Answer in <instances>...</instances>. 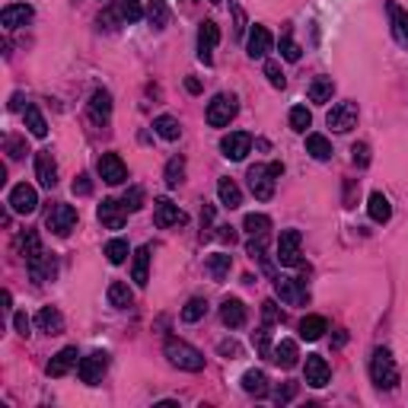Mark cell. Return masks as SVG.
<instances>
[{
  "label": "cell",
  "instance_id": "63",
  "mask_svg": "<svg viewBox=\"0 0 408 408\" xmlns=\"http://www.w3.org/2000/svg\"><path fill=\"white\" fill-rule=\"evenodd\" d=\"M10 108H23V96H19V93L13 96V99H10Z\"/></svg>",
  "mask_w": 408,
  "mask_h": 408
},
{
  "label": "cell",
  "instance_id": "9",
  "mask_svg": "<svg viewBox=\"0 0 408 408\" xmlns=\"http://www.w3.org/2000/svg\"><path fill=\"white\" fill-rule=\"evenodd\" d=\"M7 204H10V211H13V214H32V211L39 208V195H35L32 185L19 182V185H13V188H10Z\"/></svg>",
  "mask_w": 408,
  "mask_h": 408
},
{
  "label": "cell",
  "instance_id": "59",
  "mask_svg": "<svg viewBox=\"0 0 408 408\" xmlns=\"http://www.w3.org/2000/svg\"><path fill=\"white\" fill-rule=\"evenodd\" d=\"M211 220H214V208H211V204H204V211H201V236H208Z\"/></svg>",
  "mask_w": 408,
  "mask_h": 408
},
{
  "label": "cell",
  "instance_id": "33",
  "mask_svg": "<svg viewBox=\"0 0 408 408\" xmlns=\"http://www.w3.org/2000/svg\"><path fill=\"white\" fill-rule=\"evenodd\" d=\"M108 303H112L115 309H128L134 303L131 287H128V284H122V281H112V284H108Z\"/></svg>",
  "mask_w": 408,
  "mask_h": 408
},
{
  "label": "cell",
  "instance_id": "42",
  "mask_svg": "<svg viewBox=\"0 0 408 408\" xmlns=\"http://www.w3.org/2000/svg\"><path fill=\"white\" fill-rule=\"evenodd\" d=\"M118 13H122L125 23H141L147 10L141 7V0H118Z\"/></svg>",
  "mask_w": 408,
  "mask_h": 408
},
{
  "label": "cell",
  "instance_id": "1",
  "mask_svg": "<svg viewBox=\"0 0 408 408\" xmlns=\"http://www.w3.org/2000/svg\"><path fill=\"white\" fill-rule=\"evenodd\" d=\"M163 351H166L169 364L179 367V370H188V373H201L204 370V354L198 348H192L188 342H182V338H169Z\"/></svg>",
  "mask_w": 408,
  "mask_h": 408
},
{
  "label": "cell",
  "instance_id": "24",
  "mask_svg": "<svg viewBox=\"0 0 408 408\" xmlns=\"http://www.w3.org/2000/svg\"><path fill=\"white\" fill-rule=\"evenodd\" d=\"M29 19H32V7H26V3H10V7H3V13H0L3 29H19V26H26Z\"/></svg>",
  "mask_w": 408,
  "mask_h": 408
},
{
  "label": "cell",
  "instance_id": "50",
  "mask_svg": "<svg viewBox=\"0 0 408 408\" xmlns=\"http://www.w3.org/2000/svg\"><path fill=\"white\" fill-rule=\"evenodd\" d=\"M265 77H268V84L275 86V90H284V74H281V64L278 61H265Z\"/></svg>",
  "mask_w": 408,
  "mask_h": 408
},
{
  "label": "cell",
  "instance_id": "12",
  "mask_svg": "<svg viewBox=\"0 0 408 408\" xmlns=\"http://www.w3.org/2000/svg\"><path fill=\"white\" fill-rule=\"evenodd\" d=\"M249 147H252V137L246 131H230V134H224L220 137V153H224L226 159H246V153H249Z\"/></svg>",
  "mask_w": 408,
  "mask_h": 408
},
{
  "label": "cell",
  "instance_id": "10",
  "mask_svg": "<svg viewBox=\"0 0 408 408\" xmlns=\"http://www.w3.org/2000/svg\"><path fill=\"white\" fill-rule=\"evenodd\" d=\"M96 217H99V224L106 226V230H122V226L128 224V211L122 201L115 198H106L99 204V211H96Z\"/></svg>",
  "mask_w": 408,
  "mask_h": 408
},
{
  "label": "cell",
  "instance_id": "13",
  "mask_svg": "<svg viewBox=\"0 0 408 408\" xmlns=\"http://www.w3.org/2000/svg\"><path fill=\"white\" fill-rule=\"evenodd\" d=\"M217 42H220V29H217L214 19H204L198 29V58L204 61V64H211L214 61V48Z\"/></svg>",
  "mask_w": 408,
  "mask_h": 408
},
{
  "label": "cell",
  "instance_id": "58",
  "mask_svg": "<svg viewBox=\"0 0 408 408\" xmlns=\"http://www.w3.org/2000/svg\"><path fill=\"white\" fill-rule=\"evenodd\" d=\"M13 325H17V332L26 338V335H29V329H32V319L26 316V313H17V316H13Z\"/></svg>",
  "mask_w": 408,
  "mask_h": 408
},
{
  "label": "cell",
  "instance_id": "23",
  "mask_svg": "<svg viewBox=\"0 0 408 408\" xmlns=\"http://www.w3.org/2000/svg\"><path fill=\"white\" fill-rule=\"evenodd\" d=\"M389 23H392V39L402 45V48H408V13L399 7V3H389Z\"/></svg>",
  "mask_w": 408,
  "mask_h": 408
},
{
  "label": "cell",
  "instance_id": "38",
  "mask_svg": "<svg viewBox=\"0 0 408 408\" xmlns=\"http://www.w3.org/2000/svg\"><path fill=\"white\" fill-rule=\"evenodd\" d=\"M163 179H166V185L169 188H179L182 185V179H185V159L182 157H173L166 163V173H163Z\"/></svg>",
  "mask_w": 408,
  "mask_h": 408
},
{
  "label": "cell",
  "instance_id": "34",
  "mask_svg": "<svg viewBox=\"0 0 408 408\" xmlns=\"http://www.w3.org/2000/svg\"><path fill=\"white\" fill-rule=\"evenodd\" d=\"M144 17H147V23H150L153 29H166V26H169V7H166V0H150Z\"/></svg>",
  "mask_w": 408,
  "mask_h": 408
},
{
  "label": "cell",
  "instance_id": "14",
  "mask_svg": "<svg viewBox=\"0 0 408 408\" xmlns=\"http://www.w3.org/2000/svg\"><path fill=\"white\" fill-rule=\"evenodd\" d=\"M185 214L179 211V204H173L169 198H157L153 201V224L159 226V230H169V226L182 224Z\"/></svg>",
  "mask_w": 408,
  "mask_h": 408
},
{
  "label": "cell",
  "instance_id": "40",
  "mask_svg": "<svg viewBox=\"0 0 408 408\" xmlns=\"http://www.w3.org/2000/svg\"><path fill=\"white\" fill-rule=\"evenodd\" d=\"M265 249H268V233L252 236V240H249V246H246V252H249V258H252V262H262V265H265V271H271V265L265 262Z\"/></svg>",
  "mask_w": 408,
  "mask_h": 408
},
{
  "label": "cell",
  "instance_id": "55",
  "mask_svg": "<svg viewBox=\"0 0 408 408\" xmlns=\"http://www.w3.org/2000/svg\"><path fill=\"white\" fill-rule=\"evenodd\" d=\"M217 351H220L226 360H236V358H240V344H236V342H220V344H217Z\"/></svg>",
  "mask_w": 408,
  "mask_h": 408
},
{
  "label": "cell",
  "instance_id": "29",
  "mask_svg": "<svg viewBox=\"0 0 408 408\" xmlns=\"http://www.w3.org/2000/svg\"><path fill=\"white\" fill-rule=\"evenodd\" d=\"M217 195H220V204L230 208V211L242 204V192H240V185H236L233 179H220V182H217Z\"/></svg>",
  "mask_w": 408,
  "mask_h": 408
},
{
  "label": "cell",
  "instance_id": "3",
  "mask_svg": "<svg viewBox=\"0 0 408 408\" xmlns=\"http://www.w3.org/2000/svg\"><path fill=\"white\" fill-rule=\"evenodd\" d=\"M236 112H240L236 96H230V93H217L214 99L208 102V125L211 128H226L230 122H233Z\"/></svg>",
  "mask_w": 408,
  "mask_h": 408
},
{
  "label": "cell",
  "instance_id": "17",
  "mask_svg": "<svg viewBox=\"0 0 408 408\" xmlns=\"http://www.w3.org/2000/svg\"><path fill=\"white\" fill-rule=\"evenodd\" d=\"M268 51H271V32H268L265 26H252L249 39H246V55L252 61H262V58H268Z\"/></svg>",
  "mask_w": 408,
  "mask_h": 408
},
{
  "label": "cell",
  "instance_id": "54",
  "mask_svg": "<svg viewBox=\"0 0 408 408\" xmlns=\"http://www.w3.org/2000/svg\"><path fill=\"white\" fill-rule=\"evenodd\" d=\"M74 195H80V198L93 195V182H90V175H77V179H74Z\"/></svg>",
  "mask_w": 408,
  "mask_h": 408
},
{
  "label": "cell",
  "instance_id": "45",
  "mask_svg": "<svg viewBox=\"0 0 408 408\" xmlns=\"http://www.w3.org/2000/svg\"><path fill=\"white\" fill-rule=\"evenodd\" d=\"M128 252H131V249H128L125 240H108L106 242V258L112 262V265H122V262L128 258Z\"/></svg>",
  "mask_w": 408,
  "mask_h": 408
},
{
  "label": "cell",
  "instance_id": "25",
  "mask_svg": "<svg viewBox=\"0 0 408 408\" xmlns=\"http://www.w3.org/2000/svg\"><path fill=\"white\" fill-rule=\"evenodd\" d=\"M220 319H224V325H230V329H240V325H246V307H242V300H236V297H226V300L220 303Z\"/></svg>",
  "mask_w": 408,
  "mask_h": 408
},
{
  "label": "cell",
  "instance_id": "11",
  "mask_svg": "<svg viewBox=\"0 0 408 408\" xmlns=\"http://www.w3.org/2000/svg\"><path fill=\"white\" fill-rule=\"evenodd\" d=\"M275 293L287 307H303L309 300V293L303 291V281H297V278H275Z\"/></svg>",
  "mask_w": 408,
  "mask_h": 408
},
{
  "label": "cell",
  "instance_id": "61",
  "mask_svg": "<svg viewBox=\"0 0 408 408\" xmlns=\"http://www.w3.org/2000/svg\"><path fill=\"white\" fill-rule=\"evenodd\" d=\"M185 90H188V93H201V84L195 80V77H188V80H185Z\"/></svg>",
  "mask_w": 408,
  "mask_h": 408
},
{
  "label": "cell",
  "instance_id": "31",
  "mask_svg": "<svg viewBox=\"0 0 408 408\" xmlns=\"http://www.w3.org/2000/svg\"><path fill=\"white\" fill-rule=\"evenodd\" d=\"M332 93H335V80H332V77H316V80L309 84V102L325 106V102L332 99Z\"/></svg>",
  "mask_w": 408,
  "mask_h": 408
},
{
  "label": "cell",
  "instance_id": "52",
  "mask_svg": "<svg viewBox=\"0 0 408 408\" xmlns=\"http://www.w3.org/2000/svg\"><path fill=\"white\" fill-rule=\"evenodd\" d=\"M351 159H354V166H367V163H370V147H367L364 141H358L351 147Z\"/></svg>",
  "mask_w": 408,
  "mask_h": 408
},
{
  "label": "cell",
  "instance_id": "21",
  "mask_svg": "<svg viewBox=\"0 0 408 408\" xmlns=\"http://www.w3.org/2000/svg\"><path fill=\"white\" fill-rule=\"evenodd\" d=\"M297 358H300V351H297V342H291V338H284V342H278L275 348H271V360H275L281 370H293V367H297Z\"/></svg>",
  "mask_w": 408,
  "mask_h": 408
},
{
  "label": "cell",
  "instance_id": "4",
  "mask_svg": "<svg viewBox=\"0 0 408 408\" xmlns=\"http://www.w3.org/2000/svg\"><path fill=\"white\" fill-rule=\"evenodd\" d=\"M45 226H48L55 236H70V230L77 226V211L70 204H51V211L45 214Z\"/></svg>",
  "mask_w": 408,
  "mask_h": 408
},
{
  "label": "cell",
  "instance_id": "15",
  "mask_svg": "<svg viewBox=\"0 0 408 408\" xmlns=\"http://www.w3.org/2000/svg\"><path fill=\"white\" fill-rule=\"evenodd\" d=\"M99 175H102V182H108V185H122L128 179V166L122 163V157L118 153H102V159H99Z\"/></svg>",
  "mask_w": 408,
  "mask_h": 408
},
{
  "label": "cell",
  "instance_id": "46",
  "mask_svg": "<svg viewBox=\"0 0 408 408\" xmlns=\"http://www.w3.org/2000/svg\"><path fill=\"white\" fill-rule=\"evenodd\" d=\"M309 125H313V115H309V108H307V106H293V108H291V128H293V131L307 134Z\"/></svg>",
  "mask_w": 408,
  "mask_h": 408
},
{
  "label": "cell",
  "instance_id": "27",
  "mask_svg": "<svg viewBox=\"0 0 408 408\" xmlns=\"http://www.w3.org/2000/svg\"><path fill=\"white\" fill-rule=\"evenodd\" d=\"M147 275H150V246H141V249L134 252V268H131V278L137 287L147 284Z\"/></svg>",
  "mask_w": 408,
  "mask_h": 408
},
{
  "label": "cell",
  "instance_id": "8",
  "mask_svg": "<svg viewBox=\"0 0 408 408\" xmlns=\"http://www.w3.org/2000/svg\"><path fill=\"white\" fill-rule=\"evenodd\" d=\"M246 179H249V188L252 195H255L258 201H268L271 195H275V175H271V169L268 166H249V173H246Z\"/></svg>",
  "mask_w": 408,
  "mask_h": 408
},
{
  "label": "cell",
  "instance_id": "49",
  "mask_svg": "<svg viewBox=\"0 0 408 408\" xmlns=\"http://www.w3.org/2000/svg\"><path fill=\"white\" fill-rule=\"evenodd\" d=\"M300 55H303L300 45L293 42L291 35H284V39H281V58H284V61H291V64H293V61H300Z\"/></svg>",
  "mask_w": 408,
  "mask_h": 408
},
{
  "label": "cell",
  "instance_id": "2",
  "mask_svg": "<svg viewBox=\"0 0 408 408\" xmlns=\"http://www.w3.org/2000/svg\"><path fill=\"white\" fill-rule=\"evenodd\" d=\"M370 376L380 389H396L399 386V367L392 360L389 348H376L373 358H370Z\"/></svg>",
  "mask_w": 408,
  "mask_h": 408
},
{
  "label": "cell",
  "instance_id": "39",
  "mask_svg": "<svg viewBox=\"0 0 408 408\" xmlns=\"http://www.w3.org/2000/svg\"><path fill=\"white\" fill-rule=\"evenodd\" d=\"M153 128H157V134L166 137V141H179V134H182V128H179V122H175L173 115H159L157 122H153Z\"/></svg>",
  "mask_w": 408,
  "mask_h": 408
},
{
  "label": "cell",
  "instance_id": "37",
  "mask_svg": "<svg viewBox=\"0 0 408 408\" xmlns=\"http://www.w3.org/2000/svg\"><path fill=\"white\" fill-rule=\"evenodd\" d=\"M325 329H329V325H325L322 316H307L300 322V335L307 338V342H319V338L325 335Z\"/></svg>",
  "mask_w": 408,
  "mask_h": 408
},
{
  "label": "cell",
  "instance_id": "43",
  "mask_svg": "<svg viewBox=\"0 0 408 408\" xmlns=\"http://www.w3.org/2000/svg\"><path fill=\"white\" fill-rule=\"evenodd\" d=\"M204 313H208V300L192 297V300L185 303V309H182V322H198V319H204Z\"/></svg>",
  "mask_w": 408,
  "mask_h": 408
},
{
  "label": "cell",
  "instance_id": "57",
  "mask_svg": "<svg viewBox=\"0 0 408 408\" xmlns=\"http://www.w3.org/2000/svg\"><path fill=\"white\" fill-rule=\"evenodd\" d=\"M7 153H10L13 159H19V157L26 153V144L19 141V137H7Z\"/></svg>",
  "mask_w": 408,
  "mask_h": 408
},
{
  "label": "cell",
  "instance_id": "64",
  "mask_svg": "<svg viewBox=\"0 0 408 408\" xmlns=\"http://www.w3.org/2000/svg\"><path fill=\"white\" fill-rule=\"evenodd\" d=\"M211 3H220V0H211Z\"/></svg>",
  "mask_w": 408,
  "mask_h": 408
},
{
  "label": "cell",
  "instance_id": "48",
  "mask_svg": "<svg viewBox=\"0 0 408 408\" xmlns=\"http://www.w3.org/2000/svg\"><path fill=\"white\" fill-rule=\"evenodd\" d=\"M122 204H125L128 214H137V211L144 208V188L141 185H131V188L125 192V198H122Z\"/></svg>",
  "mask_w": 408,
  "mask_h": 408
},
{
  "label": "cell",
  "instance_id": "18",
  "mask_svg": "<svg viewBox=\"0 0 408 408\" xmlns=\"http://www.w3.org/2000/svg\"><path fill=\"white\" fill-rule=\"evenodd\" d=\"M303 376H307V383H309V386L322 389V386H329V380H332V370H329L325 358H319V354H309V358H307V367H303Z\"/></svg>",
  "mask_w": 408,
  "mask_h": 408
},
{
  "label": "cell",
  "instance_id": "26",
  "mask_svg": "<svg viewBox=\"0 0 408 408\" xmlns=\"http://www.w3.org/2000/svg\"><path fill=\"white\" fill-rule=\"evenodd\" d=\"M90 118L96 125H106L108 118H112V96L106 90H96L90 99Z\"/></svg>",
  "mask_w": 408,
  "mask_h": 408
},
{
  "label": "cell",
  "instance_id": "6",
  "mask_svg": "<svg viewBox=\"0 0 408 408\" xmlns=\"http://www.w3.org/2000/svg\"><path fill=\"white\" fill-rule=\"evenodd\" d=\"M300 246H303L300 230H284L281 240H278V262L284 268L300 265Z\"/></svg>",
  "mask_w": 408,
  "mask_h": 408
},
{
  "label": "cell",
  "instance_id": "35",
  "mask_svg": "<svg viewBox=\"0 0 408 408\" xmlns=\"http://www.w3.org/2000/svg\"><path fill=\"white\" fill-rule=\"evenodd\" d=\"M26 128H29L32 137H45V134H48V122H45V115L39 112V106H26Z\"/></svg>",
  "mask_w": 408,
  "mask_h": 408
},
{
  "label": "cell",
  "instance_id": "51",
  "mask_svg": "<svg viewBox=\"0 0 408 408\" xmlns=\"http://www.w3.org/2000/svg\"><path fill=\"white\" fill-rule=\"evenodd\" d=\"M281 309H278V303L275 300H265V303H262V322H265L268 325V329H271V325H275V322H281Z\"/></svg>",
  "mask_w": 408,
  "mask_h": 408
},
{
  "label": "cell",
  "instance_id": "28",
  "mask_svg": "<svg viewBox=\"0 0 408 408\" xmlns=\"http://www.w3.org/2000/svg\"><path fill=\"white\" fill-rule=\"evenodd\" d=\"M242 389L249 392V396H255V399H265L268 396V376L262 373V370H246V373H242Z\"/></svg>",
  "mask_w": 408,
  "mask_h": 408
},
{
  "label": "cell",
  "instance_id": "47",
  "mask_svg": "<svg viewBox=\"0 0 408 408\" xmlns=\"http://www.w3.org/2000/svg\"><path fill=\"white\" fill-rule=\"evenodd\" d=\"M252 348H255L262 358H271V332H268V325H262L258 332H252Z\"/></svg>",
  "mask_w": 408,
  "mask_h": 408
},
{
  "label": "cell",
  "instance_id": "7",
  "mask_svg": "<svg viewBox=\"0 0 408 408\" xmlns=\"http://www.w3.org/2000/svg\"><path fill=\"white\" fill-rule=\"evenodd\" d=\"M325 122L338 134L351 131V128L358 125V102H338V106H332V112L325 115Z\"/></svg>",
  "mask_w": 408,
  "mask_h": 408
},
{
  "label": "cell",
  "instance_id": "36",
  "mask_svg": "<svg viewBox=\"0 0 408 408\" xmlns=\"http://www.w3.org/2000/svg\"><path fill=\"white\" fill-rule=\"evenodd\" d=\"M307 153L313 159H329L332 157V144L322 134H307Z\"/></svg>",
  "mask_w": 408,
  "mask_h": 408
},
{
  "label": "cell",
  "instance_id": "56",
  "mask_svg": "<svg viewBox=\"0 0 408 408\" xmlns=\"http://www.w3.org/2000/svg\"><path fill=\"white\" fill-rule=\"evenodd\" d=\"M293 396H297V383H287V386H281V389L275 392V399H278V405H284V402H291Z\"/></svg>",
  "mask_w": 408,
  "mask_h": 408
},
{
  "label": "cell",
  "instance_id": "5",
  "mask_svg": "<svg viewBox=\"0 0 408 408\" xmlns=\"http://www.w3.org/2000/svg\"><path fill=\"white\" fill-rule=\"evenodd\" d=\"M106 370H108V354L106 351H93V354H86V358L77 364V373H80V380H84L86 386L99 383Z\"/></svg>",
  "mask_w": 408,
  "mask_h": 408
},
{
  "label": "cell",
  "instance_id": "16",
  "mask_svg": "<svg viewBox=\"0 0 408 408\" xmlns=\"http://www.w3.org/2000/svg\"><path fill=\"white\" fill-rule=\"evenodd\" d=\"M35 179H39L42 188H55V185H58V163H55L51 150L35 153Z\"/></svg>",
  "mask_w": 408,
  "mask_h": 408
},
{
  "label": "cell",
  "instance_id": "22",
  "mask_svg": "<svg viewBox=\"0 0 408 408\" xmlns=\"http://www.w3.org/2000/svg\"><path fill=\"white\" fill-rule=\"evenodd\" d=\"M26 265H29V275H32V281H51V278H55V258L48 255V252H39V255H32L29 258V262H26Z\"/></svg>",
  "mask_w": 408,
  "mask_h": 408
},
{
  "label": "cell",
  "instance_id": "44",
  "mask_svg": "<svg viewBox=\"0 0 408 408\" xmlns=\"http://www.w3.org/2000/svg\"><path fill=\"white\" fill-rule=\"evenodd\" d=\"M19 249H23L26 262H29L32 255H39V252H42V240H39V233H35V230H26V233L19 236Z\"/></svg>",
  "mask_w": 408,
  "mask_h": 408
},
{
  "label": "cell",
  "instance_id": "20",
  "mask_svg": "<svg viewBox=\"0 0 408 408\" xmlns=\"http://www.w3.org/2000/svg\"><path fill=\"white\" fill-rule=\"evenodd\" d=\"M35 325H39V332H45V335H61L64 332V316H61L55 307H42L35 313Z\"/></svg>",
  "mask_w": 408,
  "mask_h": 408
},
{
  "label": "cell",
  "instance_id": "60",
  "mask_svg": "<svg viewBox=\"0 0 408 408\" xmlns=\"http://www.w3.org/2000/svg\"><path fill=\"white\" fill-rule=\"evenodd\" d=\"M217 236H220L224 242H230V246L236 242V230H233V226H220V233H217Z\"/></svg>",
  "mask_w": 408,
  "mask_h": 408
},
{
  "label": "cell",
  "instance_id": "30",
  "mask_svg": "<svg viewBox=\"0 0 408 408\" xmlns=\"http://www.w3.org/2000/svg\"><path fill=\"white\" fill-rule=\"evenodd\" d=\"M204 268H208V275L214 278V281H226V278H230V268H233V258L226 255V252H217V255H211L208 262H204Z\"/></svg>",
  "mask_w": 408,
  "mask_h": 408
},
{
  "label": "cell",
  "instance_id": "32",
  "mask_svg": "<svg viewBox=\"0 0 408 408\" xmlns=\"http://www.w3.org/2000/svg\"><path fill=\"white\" fill-rule=\"evenodd\" d=\"M367 211H370V220H376V224H386V220L392 217V204H389V198H386L383 192L370 195V204H367Z\"/></svg>",
  "mask_w": 408,
  "mask_h": 408
},
{
  "label": "cell",
  "instance_id": "41",
  "mask_svg": "<svg viewBox=\"0 0 408 408\" xmlns=\"http://www.w3.org/2000/svg\"><path fill=\"white\" fill-rule=\"evenodd\" d=\"M242 230L249 236H262L271 230V220H268L265 214H246V220H242Z\"/></svg>",
  "mask_w": 408,
  "mask_h": 408
},
{
  "label": "cell",
  "instance_id": "19",
  "mask_svg": "<svg viewBox=\"0 0 408 408\" xmlns=\"http://www.w3.org/2000/svg\"><path fill=\"white\" fill-rule=\"evenodd\" d=\"M77 358H80V354H77V348H61L58 354L48 360V367H45V370H48V376H55V380H58V376H67L77 367Z\"/></svg>",
  "mask_w": 408,
  "mask_h": 408
},
{
  "label": "cell",
  "instance_id": "53",
  "mask_svg": "<svg viewBox=\"0 0 408 408\" xmlns=\"http://www.w3.org/2000/svg\"><path fill=\"white\" fill-rule=\"evenodd\" d=\"M99 23L106 26L108 32H115V29H118V26H122V23H125V19H122V13H118V7H112V10H106V13H102V17H99Z\"/></svg>",
  "mask_w": 408,
  "mask_h": 408
},
{
  "label": "cell",
  "instance_id": "62",
  "mask_svg": "<svg viewBox=\"0 0 408 408\" xmlns=\"http://www.w3.org/2000/svg\"><path fill=\"white\" fill-rule=\"evenodd\" d=\"M268 169H271V175H275V179H281V175H284V163H271Z\"/></svg>",
  "mask_w": 408,
  "mask_h": 408
}]
</instances>
